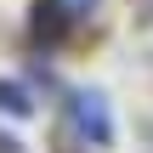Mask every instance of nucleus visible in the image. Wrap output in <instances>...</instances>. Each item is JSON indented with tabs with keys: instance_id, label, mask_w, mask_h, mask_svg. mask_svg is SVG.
Returning <instances> with one entry per match:
<instances>
[{
	"instance_id": "obj_1",
	"label": "nucleus",
	"mask_w": 153,
	"mask_h": 153,
	"mask_svg": "<svg viewBox=\"0 0 153 153\" xmlns=\"http://www.w3.org/2000/svg\"><path fill=\"white\" fill-rule=\"evenodd\" d=\"M74 125H79L97 148L114 136V125H108V114H102V97H74Z\"/></svg>"
},
{
	"instance_id": "obj_2",
	"label": "nucleus",
	"mask_w": 153,
	"mask_h": 153,
	"mask_svg": "<svg viewBox=\"0 0 153 153\" xmlns=\"http://www.w3.org/2000/svg\"><path fill=\"white\" fill-rule=\"evenodd\" d=\"M0 108H6L11 119H23V114H34V102H28V91H23L17 79H0Z\"/></svg>"
}]
</instances>
